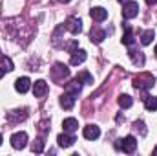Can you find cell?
Masks as SVG:
<instances>
[{
  "label": "cell",
  "mask_w": 157,
  "mask_h": 156,
  "mask_svg": "<svg viewBox=\"0 0 157 156\" xmlns=\"http://www.w3.org/2000/svg\"><path fill=\"white\" fill-rule=\"evenodd\" d=\"M115 147H117V149H121L122 153H128V154H132V153L137 149V140H135L133 136H126V138L119 140L117 143H115Z\"/></svg>",
  "instance_id": "1"
},
{
  "label": "cell",
  "mask_w": 157,
  "mask_h": 156,
  "mask_svg": "<svg viewBox=\"0 0 157 156\" xmlns=\"http://www.w3.org/2000/svg\"><path fill=\"white\" fill-rule=\"evenodd\" d=\"M154 83H155V79L152 77L150 74H141V76H137V77L133 79V86H135L137 90L152 88V86H154Z\"/></svg>",
  "instance_id": "2"
},
{
  "label": "cell",
  "mask_w": 157,
  "mask_h": 156,
  "mask_svg": "<svg viewBox=\"0 0 157 156\" xmlns=\"http://www.w3.org/2000/svg\"><path fill=\"white\" fill-rule=\"evenodd\" d=\"M51 77L55 79L57 83H62L64 79L70 77V70H68V66H64V64L57 63V64H55V68L51 70Z\"/></svg>",
  "instance_id": "3"
},
{
  "label": "cell",
  "mask_w": 157,
  "mask_h": 156,
  "mask_svg": "<svg viewBox=\"0 0 157 156\" xmlns=\"http://www.w3.org/2000/svg\"><path fill=\"white\" fill-rule=\"evenodd\" d=\"M137 13H139V4L137 2H124V6H122V17L124 18H133V17H137Z\"/></svg>",
  "instance_id": "4"
},
{
  "label": "cell",
  "mask_w": 157,
  "mask_h": 156,
  "mask_svg": "<svg viewBox=\"0 0 157 156\" xmlns=\"http://www.w3.org/2000/svg\"><path fill=\"white\" fill-rule=\"evenodd\" d=\"M11 145H13V149H24L28 145V134L26 132H15L11 136Z\"/></svg>",
  "instance_id": "5"
},
{
  "label": "cell",
  "mask_w": 157,
  "mask_h": 156,
  "mask_svg": "<svg viewBox=\"0 0 157 156\" xmlns=\"http://www.w3.org/2000/svg\"><path fill=\"white\" fill-rule=\"evenodd\" d=\"M64 28H66V30H68L70 33H73V35H78V33L82 31V22H80V18H75V17H70V18L66 20Z\"/></svg>",
  "instance_id": "6"
},
{
  "label": "cell",
  "mask_w": 157,
  "mask_h": 156,
  "mask_svg": "<svg viewBox=\"0 0 157 156\" xmlns=\"http://www.w3.org/2000/svg\"><path fill=\"white\" fill-rule=\"evenodd\" d=\"M101 136V129L97 125H86L84 127V138L86 140H97Z\"/></svg>",
  "instance_id": "7"
},
{
  "label": "cell",
  "mask_w": 157,
  "mask_h": 156,
  "mask_svg": "<svg viewBox=\"0 0 157 156\" xmlns=\"http://www.w3.org/2000/svg\"><path fill=\"white\" fill-rule=\"evenodd\" d=\"M29 86H31V81L28 77H18L15 81V88H17V92H20V94H26V92L29 90Z\"/></svg>",
  "instance_id": "8"
},
{
  "label": "cell",
  "mask_w": 157,
  "mask_h": 156,
  "mask_svg": "<svg viewBox=\"0 0 157 156\" xmlns=\"http://www.w3.org/2000/svg\"><path fill=\"white\" fill-rule=\"evenodd\" d=\"M80 88H82V81H78V79H73L71 83L66 84V92L71 94V96H75V97L80 94Z\"/></svg>",
  "instance_id": "9"
},
{
  "label": "cell",
  "mask_w": 157,
  "mask_h": 156,
  "mask_svg": "<svg viewBox=\"0 0 157 156\" xmlns=\"http://www.w3.org/2000/svg\"><path fill=\"white\" fill-rule=\"evenodd\" d=\"M46 92H48V83L42 81V79L35 81V84H33V94H35V97H42Z\"/></svg>",
  "instance_id": "10"
},
{
  "label": "cell",
  "mask_w": 157,
  "mask_h": 156,
  "mask_svg": "<svg viewBox=\"0 0 157 156\" xmlns=\"http://www.w3.org/2000/svg\"><path fill=\"white\" fill-rule=\"evenodd\" d=\"M73 105H75V96H71V94H68V92L60 96V107H62V109L70 110V109H73Z\"/></svg>",
  "instance_id": "11"
},
{
  "label": "cell",
  "mask_w": 157,
  "mask_h": 156,
  "mask_svg": "<svg viewBox=\"0 0 157 156\" xmlns=\"http://www.w3.org/2000/svg\"><path fill=\"white\" fill-rule=\"evenodd\" d=\"M90 15H91V18H93V20H97V22H102V20L108 17V11H106L104 7H93V9L90 11Z\"/></svg>",
  "instance_id": "12"
},
{
  "label": "cell",
  "mask_w": 157,
  "mask_h": 156,
  "mask_svg": "<svg viewBox=\"0 0 157 156\" xmlns=\"http://www.w3.org/2000/svg\"><path fill=\"white\" fill-rule=\"evenodd\" d=\"M57 142H59V145H60V147H64V149H66V147H71L77 140H75L73 136H70V134H59Z\"/></svg>",
  "instance_id": "13"
},
{
  "label": "cell",
  "mask_w": 157,
  "mask_h": 156,
  "mask_svg": "<svg viewBox=\"0 0 157 156\" xmlns=\"http://www.w3.org/2000/svg\"><path fill=\"white\" fill-rule=\"evenodd\" d=\"M86 61V51L84 50H75L71 51V64L77 66V64H82Z\"/></svg>",
  "instance_id": "14"
},
{
  "label": "cell",
  "mask_w": 157,
  "mask_h": 156,
  "mask_svg": "<svg viewBox=\"0 0 157 156\" xmlns=\"http://www.w3.org/2000/svg\"><path fill=\"white\" fill-rule=\"evenodd\" d=\"M62 127H64V132H75L78 129V121L75 117H68L62 121Z\"/></svg>",
  "instance_id": "15"
},
{
  "label": "cell",
  "mask_w": 157,
  "mask_h": 156,
  "mask_svg": "<svg viewBox=\"0 0 157 156\" xmlns=\"http://www.w3.org/2000/svg\"><path fill=\"white\" fill-rule=\"evenodd\" d=\"M90 39H91V42H95V44H101L102 40L106 39V33L102 30H99V28H93L91 33H90Z\"/></svg>",
  "instance_id": "16"
},
{
  "label": "cell",
  "mask_w": 157,
  "mask_h": 156,
  "mask_svg": "<svg viewBox=\"0 0 157 156\" xmlns=\"http://www.w3.org/2000/svg\"><path fill=\"white\" fill-rule=\"evenodd\" d=\"M128 53H130V59L133 61V64H139V66H143V64H144V55H143V51L130 50Z\"/></svg>",
  "instance_id": "17"
},
{
  "label": "cell",
  "mask_w": 157,
  "mask_h": 156,
  "mask_svg": "<svg viewBox=\"0 0 157 156\" xmlns=\"http://www.w3.org/2000/svg\"><path fill=\"white\" fill-rule=\"evenodd\" d=\"M0 68L4 72H11L13 70V61L9 57H6V55H0Z\"/></svg>",
  "instance_id": "18"
},
{
  "label": "cell",
  "mask_w": 157,
  "mask_h": 156,
  "mask_svg": "<svg viewBox=\"0 0 157 156\" xmlns=\"http://www.w3.org/2000/svg\"><path fill=\"white\" fill-rule=\"evenodd\" d=\"M18 112H20V110H11V112L7 114V119H9V121H22V119H26V116H28L26 110H22V114H18Z\"/></svg>",
  "instance_id": "19"
},
{
  "label": "cell",
  "mask_w": 157,
  "mask_h": 156,
  "mask_svg": "<svg viewBox=\"0 0 157 156\" xmlns=\"http://www.w3.org/2000/svg\"><path fill=\"white\" fill-rule=\"evenodd\" d=\"M155 37V33H154V30H146L143 35H141V42H143V46H148L152 40Z\"/></svg>",
  "instance_id": "20"
},
{
  "label": "cell",
  "mask_w": 157,
  "mask_h": 156,
  "mask_svg": "<svg viewBox=\"0 0 157 156\" xmlns=\"http://www.w3.org/2000/svg\"><path fill=\"white\" fill-rule=\"evenodd\" d=\"M132 105H133V99H132L130 96H126V94H124V96H121V97H119V107H122V109H130Z\"/></svg>",
  "instance_id": "21"
},
{
  "label": "cell",
  "mask_w": 157,
  "mask_h": 156,
  "mask_svg": "<svg viewBox=\"0 0 157 156\" xmlns=\"http://www.w3.org/2000/svg\"><path fill=\"white\" fill-rule=\"evenodd\" d=\"M122 44H126V46L133 44V31H132L130 28H126V31H124V35H122Z\"/></svg>",
  "instance_id": "22"
},
{
  "label": "cell",
  "mask_w": 157,
  "mask_h": 156,
  "mask_svg": "<svg viewBox=\"0 0 157 156\" xmlns=\"http://www.w3.org/2000/svg\"><path fill=\"white\" fill-rule=\"evenodd\" d=\"M144 107H146L148 110H157V97H146Z\"/></svg>",
  "instance_id": "23"
},
{
  "label": "cell",
  "mask_w": 157,
  "mask_h": 156,
  "mask_svg": "<svg viewBox=\"0 0 157 156\" xmlns=\"http://www.w3.org/2000/svg\"><path fill=\"white\" fill-rule=\"evenodd\" d=\"M133 129L139 130L141 136H146V132H148V130H146V125H144L143 121H135V123H133Z\"/></svg>",
  "instance_id": "24"
},
{
  "label": "cell",
  "mask_w": 157,
  "mask_h": 156,
  "mask_svg": "<svg viewBox=\"0 0 157 156\" xmlns=\"http://www.w3.org/2000/svg\"><path fill=\"white\" fill-rule=\"evenodd\" d=\"M31 151L33 153H42L44 151V140H35L33 145H31Z\"/></svg>",
  "instance_id": "25"
},
{
  "label": "cell",
  "mask_w": 157,
  "mask_h": 156,
  "mask_svg": "<svg viewBox=\"0 0 157 156\" xmlns=\"http://www.w3.org/2000/svg\"><path fill=\"white\" fill-rule=\"evenodd\" d=\"M77 79L78 81H86L88 84H93V79H91V76H90L88 72H80V74L77 76Z\"/></svg>",
  "instance_id": "26"
},
{
  "label": "cell",
  "mask_w": 157,
  "mask_h": 156,
  "mask_svg": "<svg viewBox=\"0 0 157 156\" xmlns=\"http://www.w3.org/2000/svg\"><path fill=\"white\" fill-rule=\"evenodd\" d=\"M77 40H73V42H71V44H70V46H68V50H70V51H75V48H77Z\"/></svg>",
  "instance_id": "27"
},
{
  "label": "cell",
  "mask_w": 157,
  "mask_h": 156,
  "mask_svg": "<svg viewBox=\"0 0 157 156\" xmlns=\"http://www.w3.org/2000/svg\"><path fill=\"white\" fill-rule=\"evenodd\" d=\"M146 4L148 6H154V4H157V0H146Z\"/></svg>",
  "instance_id": "28"
},
{
  "label": "cell",
  "mask_w": 157,
  "mask_h": 156,
  "mask_svg": "<svg viewBox=\"0 0 157 156\" xmlns=\"http://www.w3.org/2000/svg\"><path fill=\"white\" fill-rule=\"evenodd\" d=\"M2 76H4V70H2V68H0V77H2Z\"/></svg>",
  "instance_id": "29"
},
{
  "label": "cell",
  "mask_w": 157,
  "mask_h": 156,
  "mask_svg": "<svg viewBox=\"0 0 157 156\" xmlns=\"http://www.w3.org/2000/svg\"><path fill=\"white\" fill-rule=\"evenodd\" d=\"M59 2H64V4H68V2H70V0H59Z\"/></svg>",
  "instance_id": "30"
},
{
  "label": "cell",
  "mask_w": 157,
  "mask_h": 156,
  "mask_svg": "<svg viewBox=\"0 0 157 156\" xmlns=\"http://www.w3.org/2000/svg\"><path fill=\"white\" fill-rule=\"evenodd\" d=\"M0 145H2V136H0Z\"/></svg>",
  "instance_id": "31"
},
{
  "label": "cell",
  "mask_w": 157,
  "mask_h": 156,
  "mask_svg": "<svg viewBox=\"0 0 157 156\" xmlns=\"http://www.w3.org/2000/svg\"><path fill=\"white\" fill-rule=\"evenodd\" d=\"M119 2H128V0H119Z\"/></svg>",
  "instance_id": "32"
},
{
  "label": "cell",
  "mask_w": 157,
  "mask_h": 156,
  "mask_svg": "<svg viewBox=\"0 0 157 156\" xmlns=\"http://www.w3.org/2000/svg\"><path fill=\"white\" fill-rule=\"evenodd\" d=\"M155 57H157V46H155Z\"/></svg>",
  "instance_id": "33"
},
{
  "label": "cell",
  "mask_w": 157,
  "mask_h": 156,
  "mask_svg": "<svg viewBox=\"0 0 157 156\" xmlns=\"http://www.w3.org/2000/svg\"><path fill=\"white\" fill-rule=\"evenodd\" d=\"M154 153H155V154H157V147H155V151H154Z\"/></svg>",
  "instance_id": "34"
}]
</instances>
